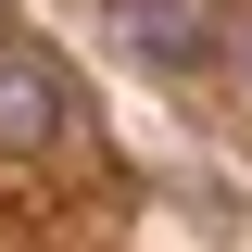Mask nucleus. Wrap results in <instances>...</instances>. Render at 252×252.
Segmentation results:
<instances>
[{
  "label": "nucleus",
  "instance_id": "nucleus-2",
  "mask_svg": "<svg viewBox=\"0 0 252 252\" xmlns=\"http://www.w3.org/2000/svg\"><path fill=\"white\" fill-rule=\"evenodd\" d=\"M114 38L152 76H202V63L227 51V26H215V0H114Z\"/></svg>",
  "mask_w": 252,
  "mask_h": 252
},
{
  "label": "nucleus",
  "instance_id": "nucleus-3",
  "mask_svg": "<svg viewBox=\"0 0 252 252\" xmlns=\"http://www.w3.org/2000/svg\"><path fill=\"white\" fill-rule=\"evenodd\" d=\"M240 63H252V13H240Z\"/></svg>",
  "mask_w": 252,
  "mask_h": 252
},
{
  "label": "nucleus",
  "instance_id": "nucleus-1",
  "mask_svg": "<svg viewBox=\"0 0 252 252\" xmlns=\"http://www.w3.org/2000/svg\"><path fill=\"white\" fill-rule=\"evenodd\" d=\"M51 139H76V76L38 38H0V152H51Z\"/></svg>",
  "mask_w": 252,
  "mask_h": 252
}]
</instances>
